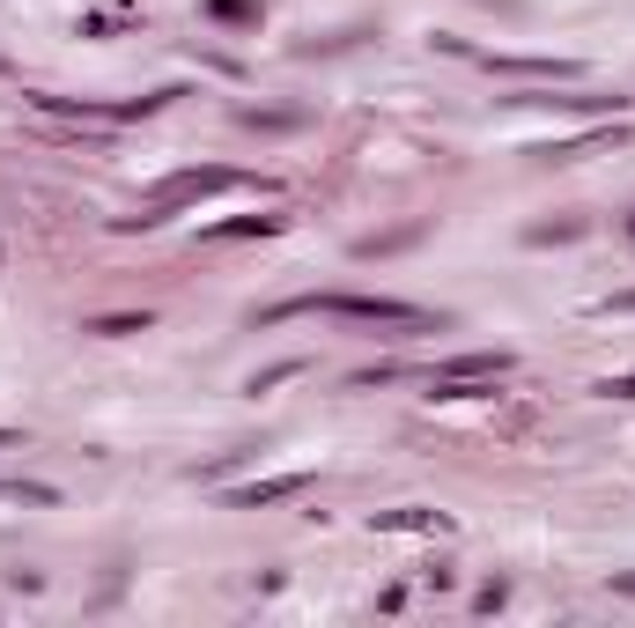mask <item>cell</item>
Here are the masks:
<instances>
[{"label": "cell", "instance_id": "20", "mask_svg": "<svg viewBox=\"0 0 635 628\" xmlns=\"http://www.w3.org/2000/svg\"><path fill=\"white\" fill-rule=\"evenodd\" d=\"M628 237H635V222H628Z\"/></svg>", "mask_w": 635, "mask_h": 628}, {"label": "cell", "instance_id": "9", "mask_svg": "<svg viewBox=\"0 0 635 628\" xmlns=\"http://www.w3.org/2000/svg\"><path fill=\"white\" fill-rule=\"evenodd\" d=\"M369 525L377 532H451V518L443 510H377Z\"/></svg>", "mask_w": 635, "mask_h": 628}, {"label": "cell", "instance_id": "5", "mask_svg": "<svg viewBox=\"0 0 635 628\" xmlns=\"http://www.w3.org/2000/svg\"><path fill=\"white\" fill-rule=\"evenodd\" d=\"M503 370H510V348H465V355L429 370V385H495Z\"/></svg>", "mask_w": 635, "mask_h": 628}, {"label": "cell", "instance_id": "19", "mask_svg": "<svg viewBox=\"0 0 635 628\" xmlns=\"http://www.w3.org/2000/svg\"><path fill=\"white\" fill-rule=\"evenodd\" d=\"M15 444H23V436H15V429H0V451H15Z\"/></svg>", "mask_w": 635, "mask_h": 628}, {"label": "cell", "instance_id": "2", "mask_svg": "<svg viewBox=\"0 0 635 628\" xmlns=\"http://www.w3.org/2000/svg\"><path fill=\"white\" fill-rule=\"evenodd\" d=\"M229 185H237V170H177V178H163L133 215H119V230H155V222H171L177 207H193V200H207V193H229Z\"/></svg>", "mask_w": 635, "mask_h": 628}, {"label": "cell", "instance_id": "13", "mask_svg": "<svg viewBox=\"0 0 635 628\" xmlns=\"http://www.w3.org/2000/svg\"><path fill=\"white\" fill-rule=\"evenodd\" d=\"M569 237H584V222H539L532 244H569Z\"/></svg>", "mask_w": 635, "mask_h": 628}, {"label": "cell", "instance_id": "3", "mask_svg": "<svg viewBox=\"0 0 635 628\" xmlns=\"http://www.w3.org/2000/svg\"><path fill=\"white\" fill-rule=\"evenodd\" d=\"M171 97H185V89H155V97H119V104H104V97H30L37 111H52V119H104V126H133V119H155Z\"/></svg>", "mask_w": 635, "mask_h": 628}, {"label": "cell", "instance_id": "8", "mask_svg": "<svg viewBox=\"0 0 635 628\" xmlns=\"http://www.w3.org/2000/svg\"><path fill=\"white\" fill-rule=\"evenodd\" d=\"M488 67L495 74H525V82H577V74H584L577 60H539V52L532 60H488Z\"/></svg>", "mask_w": 635, "mask_h": 628}, {"label": "cell", "instance_id": "17", "mask_svg": "<svg viewBox=\"0 0 635 628\" xmlns=\"http://www.w3.org/2000/svg\"><path fill=\"white\" fill-rule=\"evenodd\" d=\"M599 392H606V400H635V370H628V377H606Z\"/></svg>", "mask_w": 635, "mask_h": 628}, {"label": "cell", "instance_id": "14", "mask_svg": "<svg viewBox=\"0 0 635 628\" xmlns=\"http://www.w3.org/2000/svg\"><path fill=\"white\" fill-rule=\"evenodd\" d=\"M215 15H222V23H259V8H251V0H215Z\"/></svg>", "mask_w": 635, "mask_h": 628}, {"label": "cell", "instance_id": "12", "mask_svg": "<svg viewBox=\"0 0 635 628\" xmlns=\"http://www.w3.org/2000/svg\"><path fill=\"white\" fill-rule=\"evenodd\" d=\"M89 333H104V340H126V333H148V311H141V318H89Z\"/></svg>", "mask_w": 635, "mask_h": 628}, {"label": "cell", "instance_id": "1", "mask_svg": "<svg viewBox=\"0 0 635 628\" xmlns=\"http://www.w3.org/2000/svg\"><path fill=\"white\" fill-rule=\"evenodd\" d=\"M281 318H347V326H399V333L443 326V318H429L421 304H399V296H295V304H267L259 326H281Z\"/></svg>", "mask_w": 635, "mask_h": 628}, {"label": "cell", "instance_id": "18", "mask_svg": "<svg viewBox=\"0 0 635 628\" xmlns=\"http://www.w3.org/2000/svg\"><path fill=\"white\" fill-rule=\"evenodd\" d=\"M606 311H635V289H628V296H613V304H606Z\"/></svg>", "mask_w": 635, "mask_h": 628}, {"label": "cell", "instance_id": "11", "mask_svg": "<svg viewBox=\"0 0 635 628\" xmlns=\"http://www.w3.org/2000/svg\"><path fill=\"white\" fill-rule=\"evenodd\" d=\"M0 503H30V510H52V503H60V488H52V481H0Z\"/></svg>", "mask_w": 635, "mask_h": 628}, {"label": "cell", "instance_id": "10", "mask_svg": "<svg viewBox=\"0 0 635 628\" xmlns=\"http://www.w3.org/2000/svg\"><path fill=\"white\" fill-rule=\"evenodd\" d=\"M281 215H229V222H207V244H237V237H273Z\"/></svg>", "mask_w": 635, "mask_h": 628}, {"label": "cell", "instance_id": "4", "mask_svg": "<svg viewBox=\"0 0 635 628\" xmlns=\"http://www.w3.org/2000/svg\"><path fill=\"white\" fill-rule=\"evenodd\" d=\"M503 104H525V111H562V119H628V97H591V89H525V97H503Z\"/></svg>", "mask_w": 635, "mask_h": 628}, {"label": "cell", "instance_id": "16", "mask_svg": "<svg viewBox=\"0 0 635 628\" xmlns=\"http://www.w3.org/2000/svg\"><path fill=\"white\" fill-rule=\"evenodd\" d=\"M281 377H303V363H273V370H259V377H251V392H267V385H281Z\"/></svg>", "mask_w": 635, "mask_h": 628}, {"label": "cell", "instance_id": "6", "mask_svg": "<svg viewBox=\"0 0 635 628\" xmlns=\"http://www.w3.org/2000/svg\"><path fill=\"white\" fill-rule=\"evenodd\" d=\"M289 496H311V473H273V481H245V488H229L222 503H229V510H267V503H289Z\"/></svg>", "mask_w": 635, "mask_h": 628}, {"label": "cell", "instance_id": "15", "mask_svg": "<svg viewBox=\"0 0 635 628\" xmlns=\"http://www.w3.org/2000/svg\"><path fill=\"white\" fill-rule=\"evenodd\" d=\"M503 599H510V584H481V592H473V614H495Z\"/></svg>", "mask_w": 635, "mask_h": 628}, {"label": "cell", "instance_id": "7", "mask_svg": "<svg viewBox=\"0 0 635 628\" xmlns=\"http://www.w3.org/2000/svg\"><path fill=\"white\" fill-rule=\"evenodd\" d=\"M621 141V119H599L591 134H577V141H547V148H532L539 163H577V156H591V148H613Z\"/></svg>", "mask_w": 635, "mask_h": 628}]
</instances>
